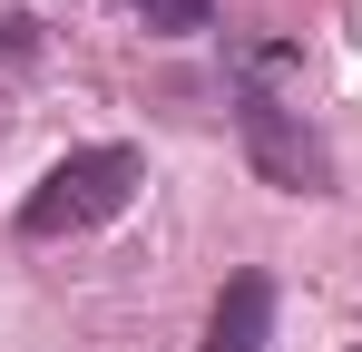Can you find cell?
Returning a JSON list of instances; mask_svg holds the SVG:
<instances>
[{"label":"cell","mask_w":362,"mask_h":352,"mask_svg":"<svg viewBox=\"0 0 362 352\" xmlns=\"http://www.w3.org/2000/svg\"><path fill=\"white\" fill-rule=\"evenodd\" d=\"M284 40H264V49H235V137L245 157H255V176L264 186H284V196H333L343 186V167H333V147H323V127L274 88V69H284Z\"/></svg>","instance_id":"cell-1"},{"label":"cell","mask_w":362,"mask_h":352,"mask_svg":"<svg viewBox=\"0 0 362 352\" xmlns=\"http://www.w3.org/2000/svg\"><path fill=\"white\" fill-rule=\"evenodd\" d=\"M137 147H69L59 167L20 196V245H59V235H88L137 206Z\"/></svg>","instance_id":"cell-2"},{"label":"cell","mask_w":362,"mask_h":352,"mask_svg":"<svg viewBox=\"0 0 362 352\" xmlns=\"http://www.w3.org/2000/svg\"><path fill=\"white\" fill-rule=\"evenodd\" d=\"M264 333H274V274H264V264H235L226 293H216V313H206V343L196 352H264Z\"/></svg>","instance_id":"cell-3"},{"label":"cell","mask_w":362,"mask_h":352,"mask_svg":"<svg viewBox=\"0 0 362 352\" xmlns=\"http://www.w3.org/2000/svg\"><path fill=\"white\" fill-rule=\"evenodd\" d=\"M127 10H137L157 40H206V30H216V0H127Z\"/></svg>","instance_id":"cell-4"},{"label":"cell","mask_w":362,"mask_h":352,"mask_svg":"<svg viewBox=\"0 0 362 352\" xmlns=\"http://www.w3.org/2000/svg\"><path fill=\"white\" fill-rule=\"evenodd\" d=\"M353 352H362V343H353Z\"/></svg>","instance_id":"cell-5"}]
</instances>
